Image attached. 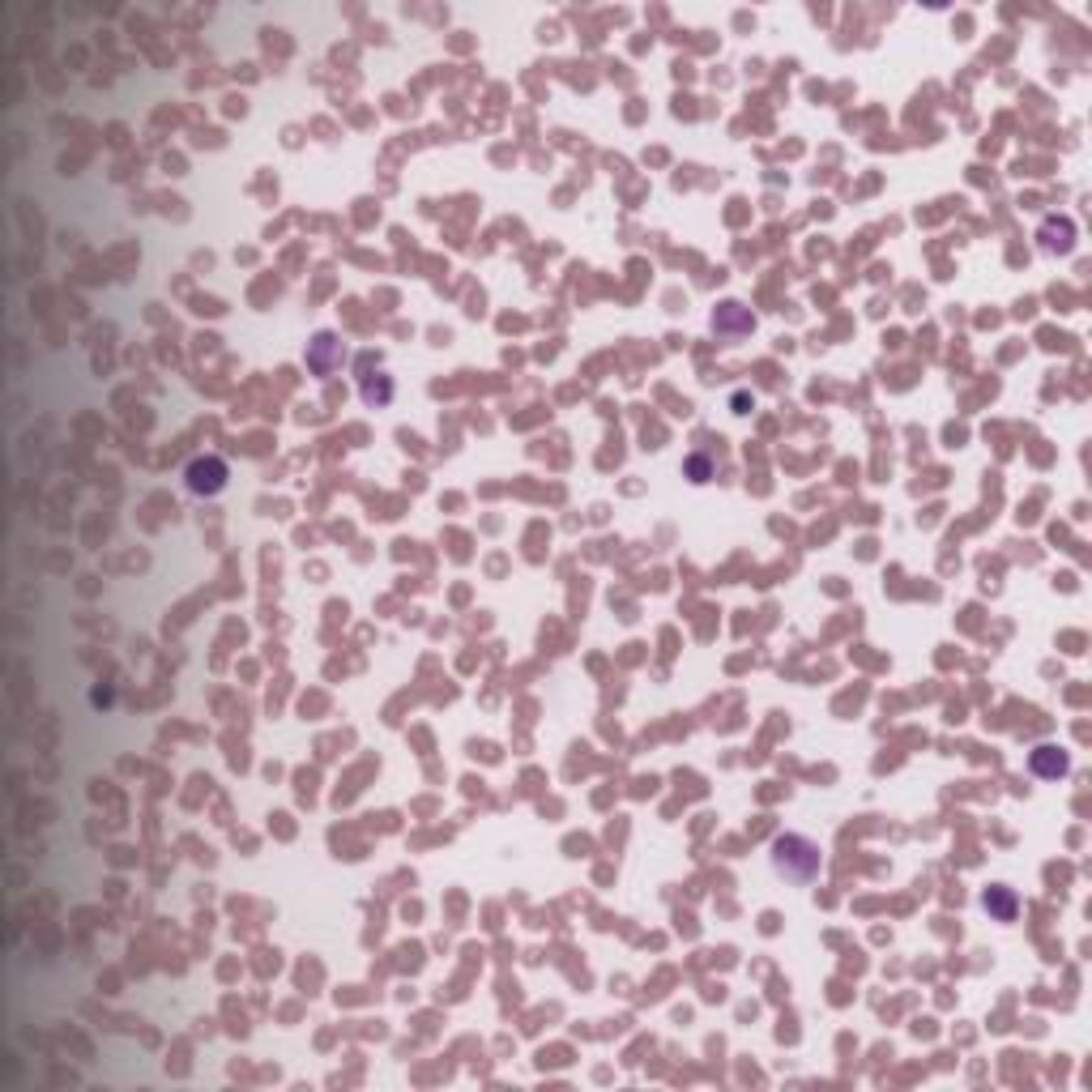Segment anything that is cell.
I'll return each instance as SVG.
<instances>
[{
  "label": "cell",
  "instance_id": "7a4b0ae2",
  "mask_svg": "<svg viewBox=\"0 0 1092 1092\" xmlns=\"http://www.w3.org/2000/svg\"><path fill=\"white\" fill-rule=\"evenodd\" d=\"M184 482L192 495H218L227 487V461H222V457H197V461L184 469Z\"/></svg>",
  "mask_w": 1092,
  "mask_h": 1092
},
{
  "label": "cell",
  "instance_id": "3957f363",
  "mask_svg": "<svg viewBox=\"0 0 1092 1092\" xmlns=\"http://www.w3.org/2000/svg\"><path fill=\"white\" fill-rule=\"evenodd\" d=\"M342 355H346V350H342V342H337L334 334H320L316 342L307 346V367L316 376H329L337 363H342Z\"/></svg>",
  "mask_w": 1092,
  "mask_h": 1092
},
{
  "label": "cell",
  "instance_id": "6da1fadb",
  "mask_svg": "<svg viewBox=\"0 0 1092 1092\" xmlns=\"http://www.w3.org/2000/svg\"><path fill=\"white\" fill-rule=\"evenodd\" d=\"M773 866L794 883H811L819 875V845L807 837H777L773 840Z\"/></svg>",
  "mask_w": 1092,
  "mask_h": 1092
},
{
  "label": "cell",
  "instance_id": "277c9868",
  "mask_svg": "<svg viewBox=\"0 0 1092 1092\" xmlns=\"http://www.w3.org/2000/svg\"><path fill=\"white\" fill-rule=\"evenodd\" d=\"M713 329H717V334H726V337L751 334V329H756V316H751L743 304H734V299H730V304H721L717 312H713Z\"/></svg>",
  "mask_w": 1092,
  "mask_h": 1092
},
{
  "label": "cell",
  "instance_id": "ba28073f",
  "mask_svg": "<svg viewBox=\"0 0 1092 1092\" xmlns=\"http://www.w3.org/2000/svg\"><path fill=\"white\" fill-rule=\"evenodd\" d=\"M687 469L695 474V482H705V479H708V461H705V457H692V466H687Z\"/></svg>",
  "mask_w": 1092,
  "mask_h": 1092
},
{
  "label": "cell",
  "instance_id": "5b68a950",
  "mask_svg": "<svg viewBox=\"0 0 1092 1092\" xmlns=\"http://www.w3.org/2000/svg\"><path fill=\"white\" fill-rule=\"evenodd\" d=\"M1028 764H1033V773H1037V777H1063L1066 773V756L1058 751V747H1050V743L1037 747Z\"/></svg>",
  "mask_w": 1092,
  "mask_h": 1092
},
{
  "label": "cell",
  "instance_id": "52a82bcc",
  "mask_svg": "<svg viewBox=\"0 0 1092 1092\" xmlns=\"http://www.w3.org/2000/svg\"><path fill=\"white\" fill-rule=\"evenodd\" d=\"M388 397H393L388 376H380V380H363V401H367V406H385Z\"/></svg>",
  "mask_w": 1092,
  "mask_h": 1092
},
{
  "label": "cell",
  "instance_id": "8992f818",
  "mask_svg": "<svg viewBox=\"0 0 1092 1092\" xmlns=\"http://www.w3.org/2000/svg\"><path fill=\"white\" fill-rule=\"evenodd\" d=\"M986 909H990V913H999L1003 922H1012L1015 918V896L1007 892V888H990V892H986Z\"/></svg>",
  "mask_w": 1092,
  "mask_h": 1092
}]
</instances>
